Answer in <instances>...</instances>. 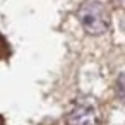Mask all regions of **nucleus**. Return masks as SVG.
Segmentation results:
<instances>
[{
    "label": "nucleus",
    "instance_id": "1",
    "mask_svg": "<svg viewBox=\"0 0 125 125\" xmlns=\"http://www.w3.org/2000/svg\"><path fill=\"white\" fill-rule=\"evenodd\" d=\"M77 17L89 34H103L110 26V14L98 0H87L79 7Z\"/></svg>",
    "mask_w": 125,
    "mask_h": 125
},
{
    "label": "nucleus",
    "instance_id": "2",
    "mask_svg": "<svg viewBox=\"0 0 125 125\" xmlns=\"http://www.w3.org/2000/svg\"><path fill=\"white\" fill-rule=\"evenodd\" d=\"M67 125H99V111L93 104H75L67 116Z\"/></svg>",
    "mask_w": 125,
    "mask_h": 125
},
{
    "label": "nucleus",
    "instance_id": "3",
    "mask_svg": "<svg viewBox=\"0 0 125 125\" xmlns=\"http://www.w3.org/2000/svg\"><path fill=\"white\" fill-rule=\"evenodd\" d=\"M9 53H10V46H9V43L5 41V38L0 34V58L9 57Z\"/></svg>",
    "mask_w": 125,
    "mask_h": 125
},
{
    "label": "nucleus",
    "instance_id": "4",
    "mask_svg": "<svg viewBox=\"0 0 125 125\" xmlns=\"http://www.w3.org/2000/svg\"><path fill=\"white\" fill-rule=\"evenodd\" d=\"M0 125H4V120H2V116H0Z\"/></svg>",
    "mask_w": 125,
    "mask_h": 125
}]
</instances>
